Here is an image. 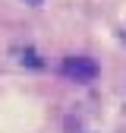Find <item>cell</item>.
<instances>
[{"label": "cell", "instance_id": "2", "mask_svg": "<svg viewBox=\"0 0 126 133\" xmlns=\"http://www.w3.org/2000/svg\"><path fill=\"white\" fill-rule=\"evenodd\" d=\"M22 60H28V63H32V66H38V63H41V60H38V57H35V54H32V51H25V54H22Z\"/></svg>", "mask_w": 126, "mask_h": 133}, {"label": "cell", "instance_id": "1", "mask_svg": "<svg viewBox=\"0 0 126 133\" xmlns=\"http://www.w3.org/2000/svg\"><path fill=\"white\" fill-rule=\"evenodd\" d=\"M63 73H66L69 79H76V82H91L94 76H98V63H94L91 57H66L63 60Z\"/></svg>", "mask_w": 126, "mask_h": 133}]
</instances>
